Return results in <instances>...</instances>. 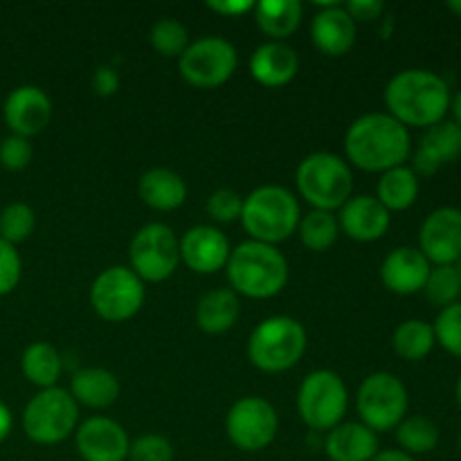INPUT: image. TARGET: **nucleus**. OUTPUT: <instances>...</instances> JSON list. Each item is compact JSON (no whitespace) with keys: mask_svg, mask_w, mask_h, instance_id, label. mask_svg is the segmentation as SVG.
Returning <instances> with one entry per match:
<instances>
[{"mask_svg":"<svg viewBox=\"0 0 461 461\" xmlns=\"http://www.w3.org/2000/svg\"><path fill=\"white\" fill-rule=\"evenodd\" d=\"M347 158L363 171H390L410 158V131L390 113H367L349 126L345 135Z\"/></svg>","mask_w":461,"mask_h":461,"instance_id":"f257e3e1","label":"nucleus"},{"mask_svg":"<svg viewBox=\"0 0 461 461\" xmlns=\"http://www.w3.org/2000/svg\"><path fill=\"white\" fill-rule=\"evenodd\" d=\"M450 88L437 72L410 68L390 79L385 88V106L396 122L408 126H430L446 120L450 111Z\"/></svg>","mask_w":461,"mask_h":461,"instance_id":"f03ea898","label":"nucleus"},{"mask_svg":"<svg viewBox=\"0 0 461 461\" xmlns=\"http://www.w3.org/2000/svg\"><path fill=\"white\" fill-rule=\"evenodd\" d=\"M228 279L234 293L250 300H268L279 295L288 282V261L275 246L246 241L230 252Z\"/></svg>","mask_w":461,"mask_h":461,"instance_id":"7ed1b4c3","label":"nucleus"},{"mask_svg":"<svg viewBox=\"0 0 461 461\" xmlns=\"http://www.w3.org/2000/svg\"><path fill=\"white\" fill-rule=\"evenodd\" d=\"M300 219L297 198L279 185H264L243 198L241 223L252 241L268 246L286 241L297 232Z\"/></svg>","mask_w":461,"mask_h":461,"instance_id":"20e7f679","label":"nucleus"},{"mask_svg":"<svg viewBox=\"0 0 461 461\" xmlns=\"http://www.w3.org/2000/svg\"><path fill=\"white\" fill-rule=\"evenodd\" d=\"M304 351V327L288 315H275L259 322L248 340V358L266 374L288 372L300 363Z\"/></svg>","mask_w":461,"mask_h":461,"instance_id":"39448f33","label":"nucleus"},{"mask_svg":"<svg viewBox=\"0 0 461 461\" xmlns=\"http://www.w3.org/2000/svg\"><path fill=\"white\" fill-rule=\"evenodd\" d=\"M302 198L315 210L333 212L345 205L354 192L351 167L336 153H311L300 162L295 174Z\"/></svg>","mask_w":461,"mask_h":461,"instance_id":"423d86ee","label":"nucleus"},{"mask_svg":"<svg viewBox=\"0 0 461 461\" xmlns=\"http://www.w3.org/2000/svg\"><path fill=\"white\" fill-rule=\"evenodd\" d=\"M79 405L72 394L61 387L41 390L32 396L23 412V430L34 444L54 446L66 441L75 432Z\"/></svg>","mask_w":461,"mask_h":461,"instance_id":"0eeeda50","label":"nucleus"},{"mask_svg":"<svg viewBox=\"0 0 461 461\" xmlns=\"http://www.w3.org/2000/svg\"><path fill=\"white\" fill-rule=\"evenodd\" d=\"M347 408H349V394H347L345 381L336 372L318 369L302 381L300 394H297V412L311 430H333L342 423Z\"/></svg>","mask_w":461,"mask_h":461,"instance_id":"6e6552de","label":"nucleus"},{"mask_svg":"<svg viewBox=\"0 0 461 461\" xmlns=\"http://www.w3.org/2000/svg\"><path fill=\"white\" fill-rule=\"evenodd\" d=\"M356 405L363 426H367L369 430H396V426L408 414V390L394 374L376 372L363 381Z\"/></svg>","mask_w":461,"mask_h":461,"instance_id":"1a4fd4ad","label":"nucleus"},{"mask_svg":"<svg viewBox=\"0 0 461 461\" xmlns=\"http://www.w3.org/2000/svg\"><path fill=\"white\" fill-rule=\"evenodd\" d=\"M131 270L142 282H165L180 264V241L165 223H149L135 232L129 248Z\"/></svg>","mask_w":461,"mask_h":461,"instance_id":"9d476101","label":"nucleus"},{"mask_svg":"<svg viewBox=\"0 0 461 461\" xmlns=\"http://www.w3.org/2000/svg\"><path fill=\"white\" fill-rule=\"evenodd\" d=\"M239 66V54L230 41L221 36H205L185 50L178 59V68L183 79L194 88H219Z\"/></svg>","mask_w":461,"mask_h":461,"instance_id":"9b49d317","label":"nucleus"},{"mask_svg":"<svg viewBox=\"0 0 461 461\" xmlns=\"http://www.w3.org/2000/svg\"><path fill=\"white\" fill-rule=\"evenodd\" d=\"M90 304L106 322H126L140 313L144 304V282L124 266H113L90 286Z\"/></svg>","mask_w":461,"mask_h":461,"instance_id":"f8f14e48","label":"nucleus"},{"mask_svg":"<svg viewBox=\"0 0 461 461\" xmlns=\"http://www.w3.org/2000/svg\"><path fill=\"white\" fill-rule=\"evenodd\" d=\"M279 430V417L273 405L259 396H243L230 408L225 419L228 439L246 453L268 448Z\"/></svg>","mask_w":461,"mask_h":461,"instance_id":"ddd939ff","label":"nucleus"},{"mask_svg":"<svg viewBox=\"0 0 461 461\" xmlns=\"http://www.w3.org/2000/svg\"><path fill=\"white\" fill-rule=\"evenodd\" d=\"M419 250L430 264L453 266L461 257V210L439 207L430 212L419 232Z\"/></svg>","mask_w":461,"mask_h":461,"instance_id":"4468645a","label":"nucleus"},{"mask_svg":"<svg viewBox=\"0 0 461 461\" xmlns=\"http://www.w3.org/2000/svg\"><path fill=\"white\" fill-rule=\"evenodd\" d=\"M3 117L12 129V135L30 140L52 120V102L39 86H18L5 99Z\"/></svg>","mask_w":461,"mask_h":461,"instance_id":"2eb2a0df","label":"nucleus"},{"mask_svg":"<svg viewBox=\"0 0 461 461\" xmlns=\"http://www.w3.org/2000/svg\"><path fill=\"white\" fill-rule=\"evenodd\" d=\"M77 450L84 461H126L131 439L124 428L106 417H93L77 428Z\"/></svg>","mask_w":461,"mask_h":461,"instance_id":"dca6fc26","label":"nucleus"},{"mask_svg":"<svg viewBox=\"0 0 461 461\" xmlns=\"http://www.w3.org/2000/svg\"><path fill=\"white\" fill-rule=\"evenodd\" d=\"M230 241L219 228L196 225L180 239V259L198 275H212L225 268L230 259Z\"/></svg>","mask_w":461,"mask_h":461,"instance_id":"f3484780","label":"nucleus"},{"mask_svg":"<svg viewBox=\"0 0 461 461\" xmlns=\"http://www.w3.org/2000/svg\"><path fill=\"white\" fill-rule=\"evenodd\" d=\"M430 261L419 248L401 246L385 257L381 266V279L387 291L396 295H414L423 291L430 275Z\"/></svg>","mask_w":461,"mask_h":461,"instance_id":"a211bd4d","label":"nucleus"},{"mask_svg":"<svg viewBox=\"0 0 461 461\" xmlns=\"http://www.w3.org/2000/svg\"><path fill=\"white\" fill-rule=\"evenodd\" d=\"M338 223L349 239L369 243L385 237L392 223V214L376 196H351L340 207Z\"/></svg>","mask_w":461,"mask_h":461,"instance_id":"6ab92c4d","label":"nucleus"},{"mask_svg":"<svg viewBox=\"0 0 461 461\" xmlns=\"http://www.w3.org/2000/svg\"><path fill=\"white\" fill-rule=\"evenodd\" d=\"M457 158H461V126L444 120L426 131L410 169L417 176H432Z\"/></svg>","mask_w":461,"mask_h":461,"instance_id":"aec40b11","label":"nucleus"},{"mask_svg":"<svg viewBox=\"0 0 461 461\" xmlns=\"http://www.w3.org/2000/svg\"><path fill=\"white\" fill-rule=\"evenodd\" d=\"M313 45L327 57H342L356 45V23L342 5H324L311 23Z\"/></svg>","mask_w":461,"mask_h":461,"instance_id":"412c9836","label":"nucleus"},{"mask_svg":"<svg viewBox=\"0 0 461 461\" xmlns=\"http://www.w3.org/2000/svg\"><path fill=\"white\" fill-rule=\"evenodd\" d=\"M300 68L297 52L284 41H268L259 45L250 59V75L266 88H282L291 84Z\"/></svg>","mask_w":461,"mask_h":461,"instance_id":"4be33fe9","label":"nucleus"},{"mask_svg":"<svg viewBox=\"0 0 461 461\" xmlns=\"http://www.w3.org/2000/svg\"><path fill=\"white\" fill-rule=\"evenodd\" d=\"M324 450L331 461H369L378 453V437L363 423H340L329 430Z\"/></svg>","mask_w":461,"mask_h":461,"instance_id":"5701e85b","label":"nucleus"},{"mask_svg":"<svg viewBox=\"0 0 461 461\" xmlns=\"http://www.w3.org/2000/svg\"><path fill=\"white\" fill-rule=\"evenodd\" d=\"M140 198L156 212L178 210L187 201V185L176 171L167 167H153L144 171L138 185Z\"/></svg>","mask_w":461,"mask_h":461,"instance_id":"b1692460","label":"nucleus"},{"mask_svg":"<svg viewBox=\"0 0 461 461\" xmlns=\"http://www.w3.org/2000/svg\"><path fill=\"white\" fill-rule=\"evenodd\" d=\"M70 394L77 403L93 410L111 408L120 396V381L115 374L102 367L81 369L72 376Z\"/></svg>","mask_w":461,"mask_h":461,"instance_id":"393cba45","label":"nucleus"},{"mask_svg":"<svg viewBox=\"0 0 461 461\" xmlns=\"http://www.w3.org/2000/svg\"><path fill=\"white\" fill-rule=\"evenodd\" d=\"M239 320V297L230 288L205 293L196 306V324L210 336L230 331Z\"/></svg>","mask_w":461,"mask_h":461,"instance_id":"a878e982","label":"nucleus"},{"mask_svg":"<svg viewBox=\"0 0 461 461\" xmlns=\"http://www.w3.org/2000/svg\"><path fill=\"white\" fill-rule=\"evenodd\" d=\"M302 7L300 0H261L255 5V18L259 30L273 41H284L300 27Z\"/></svg>","mask_w":461,"mask_h":461,"instance_id":"bb28decb","label":"nucleus"},{"mask_svg":"<svg viewBox=\"0 0 461 461\" xmlns=\"http://www.w3.org/2000/svg\"><path fill=\"white\" fill-rule=\"evenodd\" d=\"M376 198L390 214L408 210L419 198V176L405 165L385 171L378 180Z\"/></svg>","mask_w":461,"mask_h":461,"instance_id":"cd10ccee","label":"nucleus"},{"mask_svg":"<svg viewBox=\"0 0 461 461\" xmlns=\"http://www.w3.org/2000/svg\"><path fill=\"white\" fill-rule=\"evenodd\" d=\"M23 376L41 390L57 387L61 376V356L50 342H32L21 358Z\"/></svg>","mask_w":461,"mask_h":461,"instance_id":"c85d7f7f","label":"nucleus"},{"mask_svg":"<svg viewBox=\"0 0 461 461\" xmlns=\"http://www.w3.org/2000/svg\"><path fill=\"white\" fill-rule=\"evenodd\" d=\"M437 338L432 324L423 320H405L392 333V347L403 360H423L435 349Z\"/></svg>","mask_w":461,"mask_h":461,"instance_id":"c756f323","label":"nucleus"},{"mask_svg":"<svg viewBox=\"0 0 461 461\" xmlns=\"http://www.w3.org/2000/svg\"><path fill=\"white\" fill-rule=\"evenodd\" d=\"M396 441H399L401 450L408 453L410 457L428 455L439 444V428L428 417H405L396 426Z\"/></svg>","mask_w":461,"mask_h":461,"instance_id":"7c9ffc66","label":"nucleus"},{"mask_svg":"<svg viewBox=\"0 0 461 461\" xmlns=\"http://www.w3.org/2000/svg\"><path fill=\"white\" fill-rule=\"evenodd\" d=\"M297 232H300L302 243H304L309 250L324 252L338 241L340 223H338V219L333 216V212L313 210L309 212L304 219H300Z\"/></svg>","mask_w":461,"mask_h":461,"instance_id":"2f4dec72","label":"nucleus"},{"mask_svg":"<svg viewBox=\"0 0 461 461\" xmlns=\"http://www.w3.org/2000/svg\"><path fill=\"white\" fill-rule=\"evenodd\" d=\"M423 293H426L430 304L441 306V309L459 302L461 279L457 270H455V266H435V268L430 270V275H428Z\"/></svg>","mask_w":461,"mask_h":461,"instance_id":"473e14b6","label":"nucleus"},{"mask_svg":"<svg viewBox=\"0 0 461 461\" xmlns=\"http://www.w3.org/2000/svg\"><path fill=\"white\" fill-rule=\"evenodd\" d=\"M151 45L158 54L162 57H183L185 50L189 48V32L183 23L174 21V18H162V21L153 23L151 27Z\"/></svg>","mask_w":461,"mask_h":461,"instance_id":"72a5a7b5","label":"nucleus"},{"mask_svg":"<svg viewBox=\"0 0 461 461\" xmlns=\"http://www.w3.org/2000/svg\"><path fill=\"white\" fill-rule=\"evenodd\" d=\"M36 216L34 210L25 203H12L0 212V239L12 246L23 243L34 232Z\"/></svg>","mask_w":461,"mask_h":461,"instance_id":"f704fd0d","label":"nucleus"},{"mask_svg":"<svg viewBox=\"0 0 461 461\" xmlns=\"http://www.w3.org/2000/svg\"><path fill=\"white\" fill-rule=\"evenodd\" d=\"M435 338L448 354L461 358V302L446 306L439 311L435 324Z\"/></svg>","mask_w":461,"mask_h":461,"instance_id":"c9c22d12","label":"nucleus"},{"mask_svg":"<svg viewBox=\"0 0 461 461\" xmlns=\"http://www.w3.org/2000/svg\"><path fill=\"white\" fill-rule=\"evenodd\" d=\"M131 461H174V446L162 435H142L131 441Z\"/></svg>","mask_w":461,"mask_h":461,"instance_id":"e433bc0d","label":"nucleus"},{"mask_svg":"<svg viewBox=\"0 0 461 461\" xmlns=\"http://www.w3.org/2000/svg\"><path fill=\"white\" fill-rule=\"evenodd\" d=\"M207 214L219 223H234L241 219L243 212V196L234 189H216L210 198H207Z\"/></svg>","mask_w":461,"mask_h":461,"instance_id":"4c0bfd02","label":"nucleus"},{"mask_svg":"<svg viewBox=\"0 0 461 461\" xmlns=\"http://www.w3.org/2000/svg\"><path fill=\"white\" fill-rule=\"evenodd\" d=\"M32 144L21 135H9L0 142V165L7 171H23L32 162Z\"/></svg>","mask_w":461,"mask_h":461,"instance_id":"58836bf2","label":"nucleus"},{"mask_svg":"<svg viewBox=\"0 0 461 461\" xmlns=\"http://www.w3.org/2000/svg\"><path fill=\"white\" fill-rule=\"evenodd\" d=\"M23 275V261L16 246L0 239V297L9 295L18 286Z\"/></svg>","mask_w":461,"mask_h":461,"instance_id":"ea45409f","label":"nucleus"},{"mask_svg":"<svg viewBox=\"0 0 461 461\" xmlns=\"http://www.w3.org/2000/svg\"><path fill=\"white\" fill-rule=\"evenodd\" d=\"M385 5L381 0H351L345 5V12L354 18V23H372L381 18Z\"/></svg>","mask_w":461,"mask_h":461,"instance_id":"a19ab883","label":"nucleus"},{"mask_svg":"<svg viewBox=\"0 0 461 461\" xmlns=\"http://www.w3.org/2000/svg\"><path fill=\"white\" fill-rule=\"evenodd\" d=\"M120 88V75L115 68L111 66H99L93 75V90L99 97H111Z\"/></svg>","mask_w":461,"mask_h":461,"instance_id":"79ce46f5","label":"nucleus"},{"mask_svg":"<svg viewBox=\"0 0 461 461\" xmlns=\"http://www.w3.org/2000/svg\"><path fill=\"white\" fill-rule=\"evenodd\" d=\"M207 7L212 12L223 14V16H241V14L255 9V3H250V0H239V3H207Z\"/></svg>","mask_w":461,"mask_h":461,"instance_id":"37998d69","label":"nucleus"},{"mask_svg":"<svg viewBox=\"0 0 461 461\" xmlns=\"http://www.w3.org/2000/svg\"><path fill=\"white\" fill-rule=\"evenodd\" d=\"M12 426H14L12 412H9L7 405L0 401V444H3V441L9 437V432H12Z\"/></svg>","mask_w":461,"mask_h":461,"instance_id":"c03bdc74","label":"nucleus"},{"mask_svg":"<svg viewBox=\"0 0 461 461\" xmlns=\"http://www.w3.org/2000/svg\"><path fill=\"white\" fill-rule=\"evenodd\" d=\"M369 461H417L403 450H378Z\"/></svg>","mask_w":461,"mask_h":461,"instance_id":"a18cd8bd","label":"nucleus"},{"mask_svg":"<svg viewBox=\"0 0 461 461\" xmlns=\"http://www.w3.org/2000/svg\"><path fill=\"white\" fill-rule=\"evenodd\" d=\"M450 113H453V117H455V124L457 126H461V90L457 95H455V97H450Z\"/></svg>","mask_w":461,"mask_h":461,"instance_id":"49530a36","label":"nucleus"},{"mask_svg":"<svg viewBox=\"0 0 461 461\" xmlns=\"http://www.w3.org/2000/svg\"><path fill=\"white\" fill-rule=\"evenodd\" d=\"M446 7H448L455 16L461 18V0H448V5H446Z\"/></svg>","mask_w":461,"mask_h":461,"instance_id":"de8ad7c7","label":"nucleus"},{"mask_svg":"<svg viewBox=\"0 0 461 461\" xmlns=\"http://www.w3.org/2000/svg\"><path fill=\"white\" fill-rule=\"evenodd\" d=\"M455 399H457V405L461 408V376L457 378V385H455Z\"/></svg>","mask_w":461,"mask_h":461,"instance_id":"09e8293b","label":"nucleus"},{"mask_svg":"<svg viewBox=\"0 0 461 461\" xmlns=\"http://www.w3.org/2000/svg\"><path fill=\"white\" fill-rule=\"evenodd\" d=\"M455 270H457V275H459V279H461V257H459V259L457 261H455Z\"/></svg>","mask_w":461,"mask_h":461,"instance_id":"8fccbe9b","label":"nucleus"},{"mask_svg":"<svg viewBox=\"0 0 461 461\" xmlns=\"http://www.w3.org/2000/svg\"><path fill=\"white\" fill-rule=\"evenodd\" d=\"M457 441H459V450H461V430H459V439Z\"/></svg>","mask_w":461,"mask_h":461,"instance_id":"3c124183","label":"nucleus"}]
</instances>
